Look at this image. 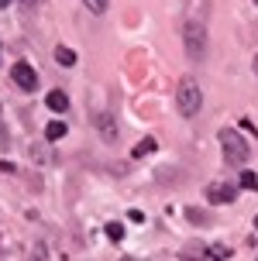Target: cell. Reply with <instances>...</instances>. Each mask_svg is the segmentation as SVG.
<instances>
[{
  "label": "cell",
  "mask_w": 258,
  "mask_h": 261,
  "mask_svg": "<svg viewBox=\"0 0 258 261\" xmlns=\"http://www.w3.org/2000/svg\"><path fill=\"white\" fill-rule=\"evenodd\" d=\"M7 4H11V0H0V11H4V7H7Z\"/></svg>",
  "instance_id": "cell-14"
},
{
  "label": "cell",
  "mask_w": 258,
  "mask_h": 261,
  "mask_svg": "<svg viewBox=\"0 0 258 261\" xmlns=\"http://www.w3.org/2000/svg\"><path fill=\"white\" fill-rule=\"evenodd\" d=\"M206 254H210V258H231V248H227V244H214Z\"/></svg>",
  "instance_id": "cell-12"
},
{
  "label": "cell",
  "mask_w": 258,
  "mask_h": 261,
  "mask_svg": "<svg viewBox=\"0 0 258 261\" xmlns=\"http://www.w3.org/2000/svg\"><path fill=\"white\" fill-rule=\"evenodd\" d=\"M255 227H258V220H255Z\"/></svg>",
  "instance_id": "cell-16"
},
{
  "label": "cell",
  "mask_w": 258,
  "mask_h": 261,
  "mask_svg": "<svg viewBox=\"0 0 258 261\" xmlns=\"http://www.w3.org/2000/svg\"><path fill=\"white\" fill-rule=\"evenodd\" d=\"M255 65H258V62H255Z\"/></svg>",
  "instance_id": "cell-18"
},
{
  "label": "cell",
  "mask_w": 258,
  "mask_h": 261,
  "mask_svg": "<svg viewBox=\"0 0 258 261\" xmlns=\"http://www.w3.org/2000/svg\"><path fill=\"white\" fill-rule=\"evenodd\" d=\"M220 148H224V158H227V165H245L248 162V144H245V138L238 134L234 127H227V130H220Z\"/></svg>",
  "instance_id": "cell-2"
},
{
  "label": "cell",
  "mask_w": 258,
  "mask_h": 261,
  "mask_svg": "<svg viewBox=\"0 0 258 261\" xmlns=\"http://www.w3.org/2000/svg\"><path fill=\"white\" fill-rule=\"evenodd\" d=\"M55 62L73 65V62H76V52H73V48H62V45H59V48H55Z\"/></svg>",
  "instance_id": "cell-8"
},
{
  "label": "cell",
  "mask_w": 258,
  "mask_h": 261,
  "mask_svg": "<svg viewBox=\"0 0 258 261\" xmlns=\"http://www.w3.org/2000/svg\"><path fill=\"white\" fill-rule=\"evenodd\" d=\"M176 103H179V114H182V117H196V114H200L203 93H200V86H196L193 76H186L179 83V90H176Z\"/></svg>",
  "instance_id": "cell-1"
},
{
  "label": "cell",
  "mask_w": 258,
  "mask_h": 261,
  "mask_svg": "<svg viewBox=\"0 0 258 261\" xmlns=\"http://www.w3.org/2000/svg\"><path fill=\"white\" fill-rule=\"evenodd\" d=\"M255 4H258V0H255Z\"/></svg>",
  "instance_id": "cell-17"
},
{
  "label": "cell",
  "mask_w": 258,
  "mask_h": 261,
  "mask_svg": "<svg viewBox=\"0 0 258 261\" xmlns=\"http://www.w3.org/2000/svg\"><path fill=\"white\" fill-rule=\"evenodd\" d=\"M65 134V124L62 120H52L49 127H45V138H49V141H55V138H62Z\"/></svg>",
  "instance_id": "cell-9"
},
{
  "label": "cell",
  "mask_w": 258,
  "mask_h": 261,
  "mask_svg": "<svg viewBox=\"0 0 258 261\" xmlns=\"http://www.w3.org/2000/svg\"><path fill=\"white\" fill-rule=\"evenodd\" d=\"M107 237L110 241H121L124 237V223H107Z\"/></svg>",
  "instance_id": "cell-11"
},
{
  "label": "cell",
  "mask_w": 258,
  "mask_h": 261,
  "mask_svg": "<svg viewBox=\"0 0 258 261\" xmlns=\"http://www.w3.org/2000/svg\"><path fill=\"white\" fill-rule=\"evenodd\" d=\"M234 196H238V186H231V182H210L206 186V199L210 203H234Z\"/></svg>",
  "instance_id": "cell-4"
},
{
  "label": "cell",
  "mask_w": 258,
  "mask_h": 261,
  "mask_svg": "<svg viewBox=\"0 0 258 261\" xmlns=\"http://www.w3.org/2000/svg\"><path fill=\"white\" fill-rule=\"evenodd\" d=\"M11 79H14V83H17L25 93H31L35 86H38V76H35V69H31L28 62H17V65H14V69H11Z\"/></svg>",
  "instance_id": "cell-3"
},
{
  "label": "cell",
  "mask_w": 258,
  "mask_h": 261,
  "mask_svg": "<svg viewBox=\"0 0 258 261\" xmlns=\"http://www.w3.org/2000/svg\"><path fill=\"white\" fill-rule=\"evenodd\" d=\"M186 52L203 55V28L200 24H186Z\"/></svg>",
  "instance_id": "cell-5"
},
{
  "label": "cell",
  "mask_w": 258,
  "mask_h": 261,
  "mask_svg": "<svg viewBox=\"0 0 258 261\" xmlns=\"http://www.w3.org/2000/svg\"><path fill=\"white\" fill-rule=\"evenodd\" d=\"M155 148H158V144H155V138H145V141L134 144V151H131V155H134V158H145V155H152Z\"/></svg>",
  "instance_id": "cell-7"
},
{
  "label": "cell",
  "mask_w": 258,
  "mask_h": 261,
  "mask_svg": "<svg viewBox=\"0 0 258 261\" xmlns=\"http://www.w3.org/2000/svg\"><path fill=\"white\" fill-rule=\"evenodd\" d=\"M31 4H35V0H25V11H28V7H31Z\"/></svg>",
  "instance_id": "cell-15"
},
{
  "label": "cell",
  "mask_w": 258,
  "mask_h": 261,
  "mask_svg": "<svg viewBox=\"0 0 258 261\" xmlns=\"http://www.w3.org/2000/svg\"><path fill=\"white\" fill-rule=\"evenodd\" d=\"M45 103H49V107H52V110H55V114H62L65 107H69V96H65V93H62V90H52V93H49V96H45Z\"/></svg>",
  "instance_id": "cell-6"
},
{
  "label": "cell",
  "mask_w": 258,
  "mask_h": 261,
  "mask_svg": "<svg viewBox=\"0 0 258 261\" xmlns=\"http://www.w3.org/2000/svg\"><path fill=\"white\" fill-rule=\"evenodd\" d=\"M241 189H258V175L255 172H241Z\"/></svg>",
  "instance_id": "cell-10"
},
{
  "label": "cell",
  "mask_w": 258,
  "mask_h": 261,
  "mask_svg": "<svg viewBox=\"0 0 258 261\" xmlns=\"http://www.w3.org/2000/svg\"><path fill=\"white\" fill-rule=\"evenodd\" d=\"M83 4H86V7H90L93 14H103V11H107V4H110V0H83Z\"/></svg>",
  "instance_id": "cell-13"
}]
</instances>
